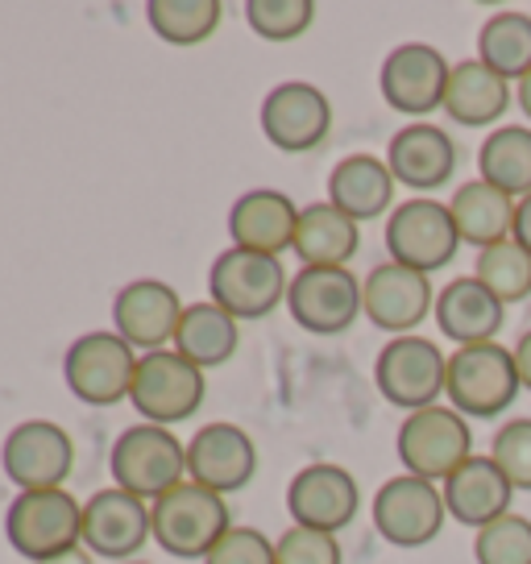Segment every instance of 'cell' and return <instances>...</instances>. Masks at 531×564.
<instances>
[{"instance_id": "cell-1", "label": "cell", "mask_w": 531, "mask_h": 564, "mask_svg": "<svg viewBox=\"0 0 531 564\" xmlns=\"http://www.w3.org/2000/svg\"><path fill=\"white\" fill-rule=\"evenodd\" d=\"M112 486L142 502H159L162 494L183 486L187 477V444L178 441L171 427L159 423H133L124 427L112 453H108Z\"/></svg>"}, {"instance_id": "cell-2", "label": "cell", "mask_w": 531, "mask_h": 564, "mask_svg": "<svg viewBox=\"0 0 531 564\" xmlns=\"http://www.w3.org/2000/svg\"><path fill=\"white\" fill-rule=\"evenodd\" d=\"M519 370H514V352L507 345H465L448 352V382L444 399L465 420H498L507 415L519 399Z\"/></svg>"}, {"instance_id": "cell-3", "label": "cell", "mask_w": 531, "mask_h": 564, "mask_svg": "<svg viewBox=\"0 0 531 564\" xmlns=\"http://www.w3.org/2000/svg\"><path fill=\"white\" fill-rule=\"evenodd\" d=\"M4 540L34 564H46L84 544V507L63 490L18 494L4 511Z\"/></svg>"}, {"instance_id": "cell-4", "label": "cell", "mask_w": 531, "mask_h": 564, "mask_svg": "<svg viewBox=\"0 0 531 564\" xmlns=\"http://www.w3.org/2000/svg\"><path fill=\"white\" fill-rule=\"evenodd\" d=\"M394 453L403 460V474L444 486L465 460L474 457V427L448 403L424 406L399 423Z\"/></svg>"}, {"instance_id": "cell-5", "label": "cell", "mask_w": 531, "mask_h": 564, "mask_svg": "<svg viewBox=\"0 0 531 564\" xmlns=\"http://www.w3.org/2000/svg\"><path fill=\"white\" fill-rule=\"evenodd\" d=\"M150 519L159 547L178 561H204L232 528L229 502L195 481H183L171 494H162L159 502H150Z\"/></svg>"}, {"instance_id": "cell-6", "label": "cell", "mask_w": 531, "mask_h": 564, "mask_svg": "<svg viewBox=\"0 0 531 564\" xmlns=\"http://www.w3.org/2000/svg\"><path fill=\"white\" fill-rule=\"evenodd\" d=\"M448 382V352H441L436 340L411 333V336H390L378 361H373V387L399 411H424L436 406Z\"/></svg>"}, {"instance_id": "cell-7", "label": "cell", "mask_w": 531, "mask_h": 564, "mask_svg": "<svg viewBox=\"0 0 531 564\" xmlns=\"http://www.w3.org/2000/svg\"><path fill=\"white\" fill-rule=\"evenodd\" d=\"M460 237L453 225L448 204L432 199V195H411L387 216V253L390 262L420 270V274H436L457 258Z\"/></svg>"}, {"instance_id": "cell-8", "label": "cell", "mask_w": 531, "mask_h": 564, "mask_svg": "<svg viewBox=\"0 0 531 564\" xmlns=\"http://www.w3.org/2000/svg\"><path fill=\"white\" fill-rule=\"evenodd\" d=\"M142 352L124 345L117 333H84L72 340L63 357V382L79 403L88 406H117L133 390Z\"/></svg>"}, {"instance_id": "cell-9", "label": "cell", "mask_w": 531, "mask_h": 564, "mask_svg": "<svg viewBox=\"0 0 531 564\" xmlns=\"http://www.w3.org/2000/svg\"><path fill=\"white\" fill-rule=\"evenodd\" d=\"M208 382L204 370L192 366L187 357H178L175 349L142 352L138 373H133V390L129 403L142 415V423H159V427H175V423L192 420L204 406Z\"/></svg>"}, {"instance_id": "cell-10", "label": "cell", "mask_w": 531, "mask_h": 564, "mask_svg": "<svg viewBox=\"0 0 531 564\" xmlns=\"http://www.w3.org/2000/svg\"><path fill=\"white\" fill-rule=\"evenodd\" d=\"M286 270L270 253H249V249H225L208 270V291L213 303L225 307L237 324L241 319H266L279 303H286Z\"/></svg>"}, {"instance_id": "cell-11", "label": "cell", "mask_w": 531, "mask_h": 564, "mask_svg": "<svg viewBox=\"0 0 531 564\" xmlns=\"http://www.w3.org/2000/svg\"><path fill=\"white\" fill-rule=\"evenodd\" d=\"M453 63L427 42H403L382 58L378 70V91L399 117L424 121L432 112H444V91H448Z\"/></svg>"}, {"instance_id": "cell-12", "label": "cell", "mask_w": 531, "mask_h": 564, "mask_svg": "<svg viewBox=\"0 0 531 564\" xmlns=\"http://www.w3.org/2000/svg\"><path fill=\"white\" fill-rule=\"evenodd\" d=\"M0 469L18 486V494L63 490L75 469V444L67 427L51 420L18 423L0 444Z\"/></svg>"}, {"instance_id": "cell-13", "label": "cell", "mask_w": 531, "mask_h": 564, "mask_svg": "<svg viewBox=\"0 0 531 564\" xmlns=\"http://www.w3.org/2000/svg\"><path fill=\"white\" fill-rule=\"evenodd\" d=\"M373 528L394 547H424L444 531V494L436 481L399 474L373 494Z\"/></svg>"}, {"instance_id": "cell-14", "label": "cell", "mask_w": 531, "mask_h": 564, "mask_svg": "<svg viewBox=\"0 0 531 564\" xmlns=\"http://www.w3.org/2000/svg\"><path fill=\"white\" fill-rule=\"evenodd\" d=\"M286 312L312 336L349 333L361 316V279H354V270L303 265L286 286Z\"/></svg>"}, {"instance_id": "cell-15", "label": "cell", "mask_w": 531, "mask_h": 564, "mask_svg": "<svg viewBox=\"0 0 531 564\" xmlns=\"http://www.w3.org/2000/svg\"><path fill=\"white\" fill-rule=\"evenodd\" d=\"M262 133L279 154H312L333 133V105L316 84L286 79L266 91L262 100Z\"/></svg>"}, {"instance_id": "cell-16", "label": "cell", "mask_w": 531, "mask_h": 564, "mask_svg": "<svg viewBox=\"0 0 531 564\" xmlns=\"http://www.w3.org/2000/svg\"><path fill=\"white\" fill-rule=\"evenodd\" d=\"M357 507H361L357 477L345 465H333V460L303 465L286 486V511L295 519V528L337 535L357 519Z\"/></svg>"}, {"instance_id": "cell-17", "label": "cell", "mask_w": 531, "mask_h": 564, "mask_svg": "<svg viewBox=\"0 0 531 564\" xmlns=\"http://www.w3.org/2000/svg\"><path fill=\"white\" fill-rule=\"evenodd\" d=\"M432 307H436L432 279L420 270L390 262V258L361 279V316L390 336H411Z\"/></svg>"}, {"instance_id": "cell-18", "label": "cell", "mask_w": 531, "mask_h": 564, "mask_svg": "<svg viewBox=\"0 0 531 564\" xmlns=\"http://www.w3.org/2000/svg\"><path fill=\"white\" fill-rule=\"evenodd\" d=\"M178 319H183V300L162 279L124 282L112 300V333L138 352H159L175 345Z\"/></svg>"}, {"instance_id": "cell-19", "label": "cell", "mask_w": 531, "mask_h": 564, "mask_svg": "<svg viewBox=\"0 0 531 564\" xmlns=\"http://www.w3.org/2000/svg\"><path fill=\"white\" fill-rule=\"evenodd\" d=\"M150 535H154V519H150V502L142 498L108 486L84 502V547L91 556L129 564Z\"/></svg>"}, {"instance_id": "cell-20", "label": "cell", "mask_w": 531, "mask_h": 564, "mask_svg": "<svg viewBox=\"0 0 531 564\" xmlns=\"http://www.w3.org/2000/svg\"><path fill=\"white\" fill-rule=\"evenodd\" d=\"M258 474V444L237 423H204L187 441V481L213 494L246 490Z\"/></svg>"}, {"instance_id": "cell-21", "label": "cell", "mask_w": 531, "mask_h": 564, "mask_svg": "<svg viewBox=\"0 0 531 564\" xmlns=\"http://www.w3.org/2000/svg\"><path fill=\"white\" fill-rule=\"evenodd\" d=\"M387 166L399 187H411L415 195H432L436 187H448V178L457 175V145L441 124L411 121L390 138Z\"/></svg>"}, {"instance_id": "cell-22", "label": "cell", "mask_w": 531, "mask_h": 564, "mask_svg": "<svg viewBox=\"0 0 531 564\" xmlns=\"http://www.w3.org/2000/svg\"><path fill=\"white\" fill-rule=\"evenodd\" d=\"M295 225H300L295 199L274 187H253L237 195L229 208L232 249H249V253H270V258L286 253L295 246Z\"/></svg>"}, {"instance_id": "cell-23", "label": "cell", "mask_w": 531, "mask_h": 564, "mask_svg": "<svg viewBox=\"0 0 531 564\" xmlns=\"http://www.w3.org/2000/svg\"><path fill=\"white\" fill-rule=\"evenodd\" d=\"M441 494H444L448 519L474 531L490 528L495 519L511 514V502H514V486L502 477V469L490 460V453H486V457L474 453L457 474L444 481Z\"/></svg>"}, {"instance_id": "cell-24", "label": "cell", "mask_w": 531, "mask_h": 564, "mask_svg": "<svg viewBox=\"0 0 531 564\" xmlns=\"http://www.w3.org/2000/svg\"><path fill=\"white\" fill-rule=\"evenodd\" d=\"M432 316H436L441 336H448L457 349H465V345H490V340H498L507 307L474 274H460V279H453L448 286L436 291Z\"/></svg>"}, {"instance_id": "cell-25", "label": "cell", "mask_w": 531, "mask_h": 564, "mask_svg": "<svg viewBox=\"0 0 531 564\" xmlns=\"http://www.w3.org/2000/svg\"><path fill=\"white\" fill-rule=\"evenodd\" d=\"M514 100V84L490 70L478 54L453 63L448 91H444V117L465 129H498Z\"/></svg>"}, {"instance_id": "cell-26", "label": "cell", "mask_w": 531, "mask_h": 564, "mask_svg": "<svg viewBox=\"0 0 531 564\" xmlns=\"http://www.w3.org/2000/svg\"><path fill=\"white\" fill-rule=\"evenodd\" d=\"M394 175H390L387 159L378 154H349L333 166L328 175V204L340 208L349 220H378L394 212Z\"/></svg>"}, {"instance_id": "cell-27", "label": "cell", "mask_w": 531, "mask_h": 564, "mask_svg": "<svg viewBox=\"0 0 531 564\" xmlns=\"http://www.w3.org/2000/svg\"><path fill=\"white\" fill-rule=\"evenodd\" d=\"M361 249V225L349 220L328 199L300 208V225H295V246L303 265H324V270H349L354 253Z\"/></svg>"}, {"instance_id": "cell-28", "label": "cell", "mask_w": 531, "mask_h": 564, "mask_svg": "<svg viewBox=\"0 0 531 564\" xmlns=\"http://www.w3.org/2000/svg\"><path fill=\"white\" fill-rule=\"evenodd\" d=\"M448 212H453L460 246H474L481 253V249L511 241L514 199L502 195L498 187H490V183H481V178L460 183L457 192H453V199H448Z\"/></svg>"}, {"instance_id": "cell-29", "label": "cell", "mask_w": 531, "mask_h": 564, "mask_svg": "<svg viewBox=\"0 0 531 564\" xmlns=\"http://www.w3.org/2000/svg\"><path fill=\"white\" fill-rule=\"evenodd\" d=\"M237 345H241L237 319L225 307H216L213 300H204L183 307V319H178V333L171 349L178 357H187L192 366H199V370H216V366H225L237 352Z\"/></svg>"}, {"instance_id": "cell-30", "label": "cell", "mask_w": 531, "mask_h": 564, "mask_svg": "<svg viewBox=\"0 0 531 564\" xmlns=\"http://www.w3.org/2000/svg\"><path fill=\"white\" fill-rule=\"evenodd\" d=\"M478 178L511 195L514 204L531 195V124H498L478 150Z\"/></svg>"}, {"instance_id": "cell-31", "label": "cell", "mask_w": 531, "mask_h": 564, "mask_svg": "<svg viewBox=\"0 0 531 564\" xmlns=\"http://www.w3.org/2000/svg\"><path fill=\"white\" fill-rule=\"evenodd\" d=\"M478 58L502 79L519 84L531 70V18L519 9H502L481 21L478 30Z\"/></svg>"}, {"instance_id": "cell-32", "label": "cell", "mask_w": 531, "mask_h": 564, "mask_svg": "<svg viewBox=\"0 0 531 564\" xmlns=\"http://www.w3.org/2000/svg\"><path fill=\"white\" fill-rule=\"evenodd\" d=\"M220 0H150L145 21L166 46H199L220 30Z\"/></svg>"}, {"instance_id": "cell-33", "label": "cell", "mask_w": 531, "mask_h": 564, "mask_svg": "<svg viewBox=\"0 0 531 564\" xmlns=\"http://www.w3.org/2000/svg\"><path fill=\"white\" fill-rule=\"evenodd\" d=\"M474 279H478L502 307L531 300V253L519 246L514 237L502 241V246L481 249L478 265H474Z\"/></svg>"}, {"instance_id": "cell-34", "label": "cell", "mask_w": 531, "mask_h": 564, "mask_svg": "<svg viewBox=\"0 0 531 564\" xmlns=\"http://www.w3.org/2000/svg\"><path fill=\"white\" fill-rule=\"evenodd\" d=\"M474 561L478 564H531V519L502 514L490 528L474 531Z\"/></svg>"}, {"instance_id": "cell-35", "label": "cell", "mask_w": 531, "mask_h": 564, "mask_svg": "<svg viewBox=\"0 0 531 564\" xmlns=\"http://www.w3.org/2000/svg\"><path fill=\"white\" fill-rule=\"evenodd\" d=\"M249 30L266 42H295L312 30L316 4L312 0H249L246 4Z\"/></svg>"}, {"instance_id": "cell-36", "label": "cell", "mask_w": 531, "mask_h": 564, "mask_svg": "<svg viewBox=\"0 0 531 564\" xmlns=\"http://www.w3.org/2000/svg\"><path fill=\"white\" fill-rule=\"evenodd\" d=\"M490 460L514 486V494H531V420H507L490 441Z\"/></svg>"}, {"instance_id": "cell-37", "label": "cell", "mask_w": 531, "mask_h": 564, "mask_svg": "<svg viewBox=\"0 0 531 564\" xmlns=\"http://www.w3.org/2000/svg\"><path fill=\"white\" fill-rule=\"evenodd\" d=\"M274 561L279 564H340V544L337 535L328 531H312V528H291L274 540Z\"/></svg>"}, {"instance_id": "cell-38", "label": "cell", "mask_w": 531, "mask_h": 564, "mask_svg": "<svg viewBox=\"0 0 531 564\" xmlns=\"http://www.w3.org/2000/svg\"><path fill=\"white\" fill-rule=\"evenodd\" d=\"M204 564H279L274 561V540H266V531L232 523L220 544L204 556Z\"/></svg>"}, {"instance_id": "cell-39", "label": "cell", "mask_w": 531, "mask_h": 564, "mask_svg": "<svg viewBox=\"0 0 531 564\" xmlns=\"http://www.w3.org/2000/svg\"><path fill=\"white\" fill-rule=\"evenodd\" d=\"M511 237L531 253V195H523V199L514 204V229H511Z\"/></svg>"}, {"instance_id": "cell-40", "label": "cell", "mask_w": 531, "mask_h": 564, "mask_svg": "<svg viewBox=\"0 0 531 564\" xmlns=\"http://www.w3.org/2000/svg\"><path fill=\"white\" fill-rule=\"evenodd\" d=\"M514 370H519V382H523V390H531V328L519 340H514Z\"/></svg>"}, {"instance_id": "cell-41", "label": "cell", "mask_w": 531, "mask_h": 564, "mask_svg": "<svg viewBox=\"0 0 531 564\" xmlns=\"http://www.w3.org/2000/svg\"><path fill=\"white\" fill-rule=\"evenodd\" d=\"M514 105H519V112L528 117V124H531V70L514 84Z\"/></svg>"}, {"instance_id": "cell-42", "label": "cell", "mask_w": 531, "mask_h": 564, "mask_svg": "<svg viewBox=\"0 0 531 564\" xmlns=\"http://www.w3.org/2000/svg\"><path fill=\"white\" fill-rule=\"evenodd\" d=\"M46 564H96V556L79 544V547H72V552H63V556H54V561H46Z\"/></svg>"}, {"instance_id": "cell-43", "label": "cell", "mask_w": 531, "mask_h": 564, "mask_svg": "<svg viewBox=\"0 0 531 564\" xmlns=\"http://www.w3.org/2000/svg\"><path fill=\"white\" fill-rule=\"evenodd\" d=\"M129 564H145V561H129Z\"/></svg>"}]
</instances>
